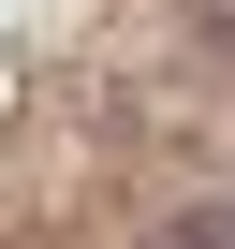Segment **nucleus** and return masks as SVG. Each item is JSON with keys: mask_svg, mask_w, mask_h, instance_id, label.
Listing matches in <instances>:
<instances>
[{"mask_svg": "<svg viewBox=\"0 0 235 249\" xmlns=\"http://www.w3.org/2000/svg\"><path fill=\"white\" fill-rule=\"evenodd\" d=\"M191 249H235V205H206V220H191Z\"/></svg>", "mask_w": 235, "mask_h": 249, "instance_id": "f257e3e1", "label": "nucleus"}, {"mask_svg": "<svg viewBox=\"0 0 235 249\" xmlns=\"http://www.w3.org/2000/svg\"><path fill=\"white\" fill-rule=\"evenodd\" d=\"M206 30H220V59H235V0H206Z\"/></svg>", "mask_w": 235, "mask_h": 249, "instance_id": "f03ea898", "label": "nucleus"}]
</instances>
